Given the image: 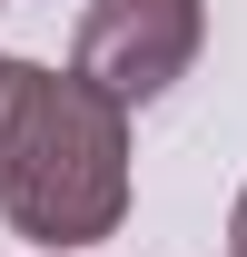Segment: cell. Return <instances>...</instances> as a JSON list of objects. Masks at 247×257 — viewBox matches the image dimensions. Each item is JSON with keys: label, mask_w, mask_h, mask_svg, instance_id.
I'll return each mask as SVG.
<instances>
[{"label": "cell", "mask_w": 247, "mask_h": 257, "mask_svg": "<svg viewBox=\"0 0 247 257\" xmlns=\"http://www.w3.org/2000/svg\"><path fill=\"white\" fill-rule=\"evenodd\" d=\"M0 208L50 257L109 237L129 218V109L79 69H20L0 119Z\"/></svg>", "instance_id": "obj_1"}, {"label": "cell", "mask_w": 247, "mask_h": 257, "mask_svg": "<svg viewBox=\"0 0 247 257\" xmlns=\"http://www.w3.org/2000/svg\"><path fill=\"white\" fill-rule=\"evenodd\" d=\"M198 40H208V10H198V0H89L69 69L99 79L119 109H149V99H168L188 79Z\"/></svg>", "instance_id": "obj_2"}, {"label": "cell", "mask_w": 247, "mask_h": 257, "mask_svg": "<svg viewBox=\"0 0 247 257\" xmlns=\"http://www.w3.org/2000/svg\"><path fill=\"white\" fill-rule=\"evenodd\" d=\"M227 257H247V188H237V208H227Z\"/></svg>", "instance_id": "obj_3"}, {"label": "cell", "mask_w": 247, "mask_h": 257, "mask_svg": "<svg viewBox=\"0 0 247 257\" xmlns=\"http://www.w3.org/2000/svg\"><path fill=\"white\" fill-rule=\"evenodd\" d=\"M20 69L30 60H0V119H10V99H20Z\"/></svg>", "instance_id": "obj_4"}]
</instances>
